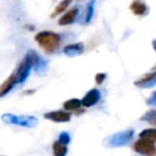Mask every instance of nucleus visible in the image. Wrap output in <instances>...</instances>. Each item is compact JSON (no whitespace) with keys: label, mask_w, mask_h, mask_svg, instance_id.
Instances as JSON below:
<instances>
[{"label":"nucleus","mask_w":156,"mask_h":156,"mask_svg":"<svg viewBox=\"0 0 156 156\" xmlns=\"http://www.w3.org/2000/svg\"><path fill=\"white\" fill-rule=\"evenodd\" d=\"M34 40L37 42L39 46L46 52V54H54L59 47L61 42V37L58 33L52 31H41L37 33Z\"/></svg>","instance_id":"1"},{"label":"nucleus","mask_w":156,"mask_h":156,"mask_svg":"<svg viewBox=\"0 0 156 156\" xmlns=\"http://www.w3.org/2000/svg\"><path fill=\"white\" fill-rule=\"evenodd\" d=\"M1 120L5 124H13L28 128H33L39 124V119L33 115H16L13 113H5L1 115Z\"/></svg>","instance_id":"2"},{"label":"nucleus","mask_w":156,"mask_h":156,"mask_svg":"<svg viewBox=\"0 0 156 156\" xmlns=\"http://www.w3.org/2000/svg\"><path fill=\"white\" fill-rule=\"evenodd\" d=\"M134 129H126L123 132L115 133L113 135H110L107 137L104 141V145L107 147H125L132 141L134 137Z\"/></svg>","instance_id":"3"},{"label":"nucleus","mask_w":156,"mask_h":156,"mask_svg":"<svg viewBox=\"0 0 156 156\" xmlns=\"http://www.w3.org/2000/svg\"><path fill=\"white\" fill-rule=\"evenodd\" d=\"M133 149L135 152L144 156H155V141L149 140V139L140 138L133 144Z\"/></svg>","instance_id":"4"},{"label":"nucleus","mask_w":156,"mask_h":156,"mask_svg":"<svg viewBox=\"0 0 156 156\" xmlns=\"http://www.w3.org/2000/svg\"><path fill=\"white\" fill-rule=\"evenodd\" d=\"M31 69H32V63H31V60H30V58H29V56L26 54V56L24 57L22 62L20 63V65L17 66L16 71L14 72L16 83H24L27 78H28V76L30 75Z\"/></svg>","instance_id":"5"},{"label":"nucleus","mask_w":156,"mask_h":156,"mask_svg":"<svg viewBox=\"0 0 156 156\" xmlns=\"http://www.w3.org/2000/svg\"><path fill=\"white\" fill-rule=\"evenodd\" d=\"M27 55L30 58L31 63H32V67L34 69L35 73H37L39 75H43L48 67V61L43 59L37 51H34L32 49L29 50L27 52Z\"/></svg>","instance_id":"6"},{"label":"nucleus","mask_w":156,"mask_h":156,"mask_svg":"<svg viewBox=\"0 0 156 156\" xmlns=\"http://www.w3.org/2000/svg\"><path fill=\"white\" fill-rule=\"evenodd\" d=\"M44 118L50 120V121L58 122V123H64V122H69L71 120V113L63 110L49 111L44 115Z\"/></svg>","instance_id":"7"},{"label":"nucleus","mask_w":156,"mask_h":156,"mask_svg":"<svg viewBox=\"0 0 156 156\" xmlns=\"http://www.w3.org/2000/svg\"><path fill=\"white\" fill-rule=\"evenodd\" d=\"M101 100V92L98 89H91L88 91V93L83 96V100H80L81 105L85 107H92L96 105Z\"/></svg>","instance_id":"8"},{"label":"nucleus","mask_w":156,"mask_h":156,"mask_svg":"<svg viewBox=\"0 0 156 156\" xmlns=\"http://www.w3.org/2000/svg\"><path fill=\"white\" fill-rule=\"evenodd\" d=\"M85 50V45L81 42H78V43L74 44H69L63 48V52H64L65 56L67 57H77L79 55H81Z\"/></svg>","instance_id":"9"},{"label":"nucleus","mask_w":156,"mask_h":156,"mask_svg":"<svg viewBox=\"0 0 156 156\" xmlns=\"http://www.w3.org/2000/svg\"><path fill=\"white\" fill-rule=\"evenodd\" d=\"M135 85L137 87L143 88V89L154 87L156 85V73H150L147 75H143L139 80L135 81Z\"/></svg>","instance_id":"10"},{"label":"nucleus","mask_w":156,"mask_h":156,"mask_svg":"<svg viewBox=\"0 0 156 156\" xmlns=\"http://www.w3.org/2000/svg\"><path fill=\"white\" fill-rule=\"evenodd\" d=\"M132 12L137 16H143L147 14L149 12V8L147 5L143 2L142 0H134L129 5Z\"/></svg>","instance_id":"11"},{"label":"nucleus","mask_w":156,"mask_h":156,"mask_svg":"<svg viewBox=\"0 0 156 156\" xmlns=\"http://www.w3.org/2000/svg\"><path fill=\"white\" fill-rule=\"evenodd\" d=\"M78 12H79L78 8H73V9H71L69 11H67L64 15H62L60 17V20H59V22H58L59 25H60V26H67V25L73 24V23L75 22L76 17H77Z\"/></svg>","instance_id":"12"},{"label":"nucleus","mask_w":156,"mask_h":156,"mask_svg":"<svg viewBox=\"0 0 156 156\" xmlns=\"http://www.w3.org/2000/svg\"><path fill=\"white\" fill-rule=\"evenodd\" d=\"M15 85H16V79H15V75H14V73H13L0 85V98L7 95V94L13 89Z\"/></svg>","instance_id":"13"},{"label":"nucleus","mask_w":156,"mask_h":156,"mask_svg":"<svg viewBox=\"0 0 156 156\" xmlns=\"http://www.w3.org/2000/svg\"><path fill=\"white\" fill-rule=\"evenodd\" d=\"M52 153H54V156H66L67 147L57 140L52 143Z\"/></svg>","instance_id":"14"},{"label":"nucleus","mask_w":156,"mask_h":156,"mask_svg":"<svg viewBox=\"0 0 156 156\" xmlns=\"http://www.w3.org/2000/svg\"><path fill=\"white\" fill-rule=\"evenodd\" d=\"M80 106H81V102H80V100H78V98H71V100H67L66 102H64V104H63V108L67 111L79 109Z\"/></svg>","instance_id":"15"},{"label":"nucleus","mask_w":156,"mask_h":156,"mask_svg":"<svg viewBox=\"0 0 156 156\" xmlns=\"http://www.w3.org/2000/svg\"><path fill=\"white\" fill-rule=\"evenodd\" d=\"M94 8H95V0H90L87 5V12H86V17H85L86 24H89L92 20V17L94 15Z\"/></svg>","instance_id":"16"},{"label":"nucleus","mask_w":156,"mask_h":156,"mask_svg":"<svg viewBox=\"0 0 156 156\" xmlns=\"http://www.w3.org/2000/svg\"><path fill=\"white\" fill-rule=\"evenodd\" d=\"M71 2H72V0H62V1L56 7L55 12L51 14V17H55L56 15H59V14H61L63 11H65V10L69 8V5H71Z\"/></svg>","instance_id":"17"},{"label":"nucleus","mask_w":156,"mask_h":156,"mask_svg":"<svg viewBox=\"0 0 156 156\" xmlns=\"http://www.w3.org/2000/svg\"><path fill=\"white\" fill-rule=\"evenodd\" d=\"M139 137L143 139H149V140H152V141H156V129L155 128H147V129H144L140 133Z\"/></svg>","instance_id":"18"},{"label":"nucleus","mask_w":156,"mask_h":156,"mask_svg":"<svg viewBox=\"0 0 156 156\" xmlns=\"http://www.w3.org/2000/svg\"><path fill=\"white\" fill-rule=\"evenodd\" d=\"M141 120H142V121L150 122V123H152V124H155L156 123V111L154 110V109L147 111V112H145L144 115L141 117Z\"/></svg>","instance_id":"19"},{"label":"nucleus","mask_w":156,"mask_h":156,"mask_svg":"<svg viewBox=\"0 0 156 156\" xmlns=\"http://www.w3.org/2000/svg\"><path fill=\"white\" fill-rule=\"evenodd\" d=\"M58 141L60 143H62V144L67 145L69 142H71V136H69V134L67 132H62L60 135H59Z\"/></svg>","instance_id":"20"},{"label":"nucleus","mask_w":156,"mask_h":156,"mask_svg":"<svg viewBox=\"0 0 156 156\" xmlns=\"http://www.w3.org/2000/svg\"><path fill=\"white\" fill-rule=\"evenodd\" d=\"M106 79V74L104 73H100V74H96L95 76V81L96 83H98V85H102L103 81Z\"/></svg>","instance_id":"21"},{"label":"nucleus","mask_w":156,"mask_h":156,"mask_svg":"<svg viewBox=\"0 0 156 156\" xmlns=\"http://www.w3.org/2000/svg\"><path fill=\"white\" fill-rule=\"evenodd\" d=\"M147 105H151V106H154V105H156V92H153V93H152V95L150 96L149 98H147Z\"/></svg>","instance_id":"22"}]
</instances>
